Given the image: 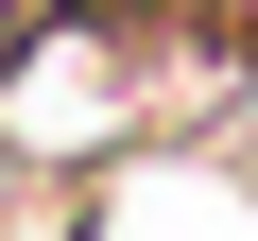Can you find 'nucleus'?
Segmentation results:
<instances>
[{"instance_id": "nucleus-1", "label": "nucleus", "mask_w": 258, "mask_h": 241, "mask_svg": "<svg viewBox=\"0 0 258 241\" xmlns=\"http://www.w3.org/2000/svg\"><path fill=\"white\" fill-rule=\"evenodd\" d=\"M207 52H258V0H207Z\"/></svg>"}, {"instance_id": "nucleus-2", "label": "nucleus", "mask_w": 258, "mask_h": 241, "mask_svg": "<svg viewBox=\"0 0 258 241\" xmlns=\"http://www.w3.org/2000/svg\"><path fill=\"white\" fill-rule=\"evenodd\" d=\"M86 18H103V0H86Z\"/></svg>"}]
</instances>
